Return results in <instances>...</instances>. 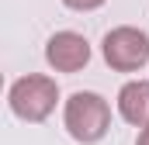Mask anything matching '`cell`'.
I'll return each instance as SVG.
<instances>
[{
  "instance_id": "cell-1",
  "label": "cell",
  "mask_w": 149,
  "mask_h": 145,
  "mask_svg": "<svg viewBox=\"0 0 149 145\" xmlns=\"http://www.w3.org/2000/svg\"><path fill=\"white\" fill-rule=\"evenodd\" d=\"M63 124L80 145H97L111 131V104L94 90H76L63 104Z\"/></svg>"
},
{
  "instance_id": "cell-2",
  "label": "cell",
  "mask_w": 149,
  "mask_h": 145,
  "mask_svg": "<svg viewBox=\"0 0 149 145\" xmlns=\"http://www.w3.org/2000/svg\"><path fill=\"white\" fill-rule=\"evenodd\" d=\"M59 104V83L45 72H28L17 76L7 90V107L14 117L28 121V124H42Z\"/></svg>"
},
{
  "instance_id": "cell-3",
  "label": "cell",
  "mask_w": 149,
  "mask_h": 145,
  "mask_svg": "<svg viewBox=\"0 0 149 145\" xmlns=\"http://www.w3.org/2000/svg\"><path fill=\"white\" fill-rule=\"evenodd\" d=\"M101 55L114 72H139L149 62V35L132 24L111 28L101 41Z\"/></svg>"
},
{
  "instance_id": "cell-4",
  "label": "cell",
  "mask_w": 149,
  "mask_h": 145,
  "mask_svg": "<svg viewBox=\"0 0 149 145\" xmlns=\"http://www.w3.org/2000/svg\"><path fill=\"white\" fill-rule=\"evenodd\" d=\"M45 62L56 72H80L90 62V41L80 31H56L45 41Z\"/></svg>"
},
{
  "instance_id": "cell-5",
  "label": "cell",
  "mask_w": 149,
  "mask_h": 145,
  "mask_svg": "<svg viewBox=\"0 0 149 145\" xmlns=\"http://www.w3.org/2000/svg\"><path fill=\"white\" fill-rule=\"evenodd\" d=\"M118 114L132 128L149 124V79H128L118 90Z\"/></svg>"
},
{
  "instance_id": "cell-6",
  "label": "cell",
  "mask_w": 149,
  "mask_h": 145,
  "mask_svg": "<svg viewBox=\"0 0 149 145\" xmlns=\"http://www.w3.org/2000/svg\"><path fill=\"white\" fill-rule=\"evenodd\" d=\"M108 0H63V7H70V10H97V7H104Z\"/></svg>"
},
{
  "instance_id": "cell-7",
  "label": "cell",
  "mask_w": 149,
  "mask_h": 145,
  "mask_svg": "<svg viewBox=\"0 0 149 145\" xmlns=\"http://www.w3.org/2000/svg\"><path fill=\"white\" fill-rule=\"evenodd\" d=\"M135 145H149V124H146V128H139V138H135Z\"/></svg>"
}]
</instances>
